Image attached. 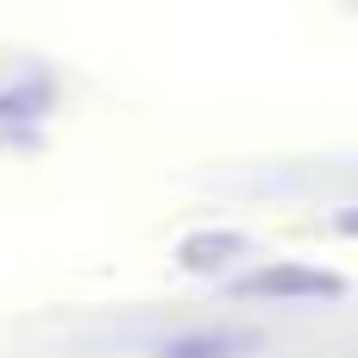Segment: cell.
Wrapping results in <instances>:
<instances>
[{
	"instance_id": "6da1fadb",
	"label": "cell",
	"mask_w": 358,
	"mask_h": 358,
	"mask_svg": "<svg viewBox=\"0 0 358 358\" xmlns=\"http://www.w3.org/2000/svg\"><path fill=\"white\" fill-rule=\"evenodd\" d=\"M239 296H308V302H334V296H346V283H340V277H327V271L271 264V271L239 277Z\"/></svg>"
},
{
	"instance_id": "7a4b0ae2",
	"label": "cell",
	"mask_w": 358,
	"mask_h": 358,
	"mask_svg": "<svg viewBox=\"0 0 358 358\" xmlns=\"http://www.w3.org/2000/svg\"><path fill=\"white\" fill-rule=\"evenodd\" d=\"M340 233H352V239H358V208H352V214H340Z\"/></svg>"
}]
</instances>
